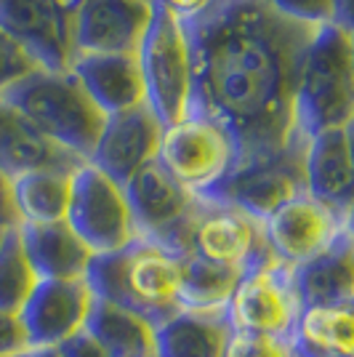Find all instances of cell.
<instances>
[{
	"label": "cell",
	"instance_id": "cell-1",
	"mask_svg": "<svg viewBox=\"0 0 354 357\" xmlns=\"http://www.w3.org/2000/svg\"><path fill=\"white\" fill-rule=\"evenodd\" d=\"M181 27L192 59L190 112L222 126L237 163L291 147L301 136L298 70L320 24L291 19L266 0H213Z\"/></svg>",
	"mask_w": 354,
	"mask_h": 357
},
{
	"label": "cell",
	"instance_id": "cell-2",
	"mask_svg": "<svg viewBox=\"0 0 354 357\" xmlns=\"http://www.w3.org/2000/svg\"><path fill=\"white\" fill-rule=\"evenodd\" d=\"M91 294L160 326L176 314L181 256L160 243L136 238L125 248L93 256L86 272Z\"/></svg>",
	"mask_w": 354,
	"mask_h": 357
},
{
	"label": "cell",
	"instance_id": "cell-3",
	"mask_svg": "<svg viewBox=\"0 0 354 357\" xmlns=\"http://www.w3.org/2000/svg\"><path fill=\"white\" fill-rule=\"evenodd\" d=\"M293 115L295 131L307 139L352 126L354 43L346 24L330 22L317 27L298 70Z\"/></svg>",
	"mask_w": 354,
	"mask_h": 357
},
{
	"label": "cell",
	"instance_id": "cell-4",
	"mask_svg": "<svg viewBox=\"0 0 354 357\" xmlns=\"http://www.w3.org/2000/svg\"><path fill=\"white\" fill-rule=\"evenodd\" d=\"M3 99L11 102L56 147L88 163L107 115L91 102L70 70L40 67L6 91Z\"/></svg>",
	"mask_w": 354,
	"mask_h": 357
},
{
	"label": "cell",
	"instance_id": "cell-5",
	"mask_svg": "<svg viewBox=\"0 0 354 357\" xmlns=\"http://www.w3.org/2000/svg\"><path fill=\"white\" fill-rule=\"evenodd\" d=\"M139 67L144 80V99L162 128L187 118L192 105L190 40L181 22L160 6H152V22L139 48Z\"/></svg>",
	"mask_w": 354,
	"mask_h": 357
},
{
	"label": "cell",
	"instance_id": "cell-6",
	"mask_svg": "<svg viewBox=\"0 0 354 357\" xmlns=\"http://www.w3.org/2000/svg\"><path fill=\"white\" fill-rule=\"evenodd\" d=\"M176 253L232 267L237 272H248L277 259L269 248L264 222L208 197H197V208L178 238Z\"/></svg>",
	"mask_w": 354,
	"mask_h": 357
},
{
	"label": "cell",
	"instance_id": "cell-7",
	"mask_svg": "<svg viewBox=\"0 0 354 357\" xmlns=\"http://www.w3.org/2000/svg\"><path fill=\"white\" fill-rule=\"evenodd\" d=\"M307 142H309L307 136H298L291 147H285L277 155L235 163V168L210 192L197 195V197L226 203L264 222L266 216H272L288 200L307 192V184H304Z\"/></svg>",
	"mask_w": 354,
	"mask_h": 357
},
{
	"label": "cell",
	"instance_id": "cell-8",
	"mask_svg": "<svg viewBox=\"0 0 354 357\" xmlns=\"http://www.w3.org/2000/svg\"><path fill=\"white\" fill-rule=\"evenodd\" d=\"M160 165L192 195L210 192L237 163L229 134L206 115L190 112L184 120L162 128Z\"/></svg>",
	"mask_w": 354,
	"mask_h": 357
},
{
	"label": "cell",
	"instance_id": "cell-9",
	"mask_svg": "<svg viewBox=\"0 0 354 357\" xmlns=\"http://www.w3.org/2000/svg\"><path fill=\"white\" fill-rule=\"evenodd\" d=\"M64 222L72 227V232L88 245L93 256L120 251L136 240L125 190L91 163L77 165L72 171Z\"/></svg>",
	"mask_w": 354,
	"mask_h": 357
},
{
	"label": "cell",
	"instance_id": "cell-10",
	"mask_svg": "<svg viewBox=\"0 0 354 357\" xmlns=\"http://www.w3.org/2000/svg\"><path fill=\"white\" fill-rule=\"evenodd\" d=\"M224 312L232 331L288 342L301 312L291 285V264L272 259L261 267L243 272Z\"/></svg>",
	"mask_w": 354,
	"mask_h": 357
},
{
	"label": "cell",
	"instance_id": "cell-11",
	"mask_svg": "<svg viewBox=\"0 0 354 357\" xmlns=\"http://www.w3.org/2000/svg\"><path fill=\"white\" fill-rule=\"evenodd\" d=\"M136 238L160 243L176 253L178 238L197 208V195L181 187L160 160H152L125 181Z\"/></svg>",
	"mask_w": 354,
	"mask_h": 357
},
{
	"label": "cell",
	"instance_id": "cell-12",
	"mask_svg": "<svg viewBox=\"0 0 354 357\" xmlns=\"http://www.w3.org/2000/svg\"><path fill=\"white\" fill-rule=\"evenodd\" d=\"M160 142L162 123L144 102L133 109L104 118L102 134L96 139L88 163L99 168L104 176L118 181L120 187H125L133 174L157 160Z\"/></svg>",
	"mask_w": 354,
	"mask_h": 357
},
{
	"label": "cell",
	"instance_id": "cell-13",
	"mask_svg": "<svg viewBox=\"0 0 354 357\" xmlns=\"http://www.w3.org/2000/svg\"><path fill=\"white\" fill-rule=\"evenodd\" d=\"M152 22V6L136 0H83L72 22L75 54L139 56Z\"/></svg>",
	"mask_w": 354,
	"mask_h": 357
},
{
	"label": "cell",
	"instance_id": "cell-14",
	"mask_svg": "<svg viewBox=\"0 0 354 357\" xmlns=\"http://www.w3.org/2000/svg\"><path fill=\"white\" fill-rule=\"evenodd\" d=\"M346 227H352V219L339 216L336 211H330L307 192L288 200L264 219L269 248L291 267L320 253Z\"/></svg>",
	"mask_w": 354,
	"mask_h": 357
},
{
	"label": "cell",
	"instance_id": "cell-15",
	"mask_svg": "<svg viewBox=\"0 0 354 357\" xmlns=\"http://www.w3.org/2000/svg\"><path fill=\"white\" fill-rule=\"evenodd\" d=\"M93 294L80 280H40L19 312L27 347H59L86 328Z\"/></svg>",
	"mask_w": 354,
	"mask_h": 357
},
{
	"label": "cell",
	"instance_id": "cell-16",
	"mask_svg": "<svg viewBox=\"0 0 354 357\" xmlns=\"http://www.w3.org/2000/svg\"><path fill=\"white\" fill-rule=\"evenodd\" d=\"M0 30L45 70H70L72 27L54 0H0Z\"/></svg>",
	"mask_w": 354,
	"mask_h": 357
},
{
	"label": "cell",
	"instance_id": "cell-17",
	"mask_svg": "<svg viewBox=\"0 0 354 357\" xmlns=\"http://www.w3.org/2000/svg\"><path fill=\"white\" fill-rule=\"evenodd\" d=\"M304 184L307 195L352 219L354 160H352V126L328 128L309 136L304 149Z\"/></svg>",
	"mask_w": 354,
	"mask_h": 357
},
{
	"label": "cell",
	"instance_id": "cell-18",
	"mask_svg": "<svg viewBox=\"0 0 354 357\" xmlns=\"http://www.w3.org/2000/svg\"><path fill=\"white\" fill-rule=\"evenodd\" d=\"M298 310L309 307H352L354 304V243L352 227L339 232L311 259L291 267Z\"/></svg>",
	"mask_w": 354,
	"mask_h": 357
},
{
	"label": "cell",
	"instance_id": "cell-19",
	"mask_svg": "<svg viewBox=\"0 0 354 357\" xmlns=\"http://www.w3.org/2000/svg\"><path fill=\"white\" fill-rule=\"evenodd\" d=\"M70 73L104 115L144 105V80L139 56L128 54H75Z\"/></svg>",
	"mask_w": 354,
	"mask_h": 357
},
{
	"label": "cell",
	"instance_id": "cell-20",
	"mask_svg": "<svg viewBox=\"0 0 354 357\" xmlns=\"http://www.w3.org/2000/svg\"><path fill=\"white\" fill-rule=\"evenodd\" d=\"M80 158L45 139L11 102L0 96V171L8 178L30 171H75Z\"/></svg>",
	"mask_w": 354,
	"mask_h": 357
},
{
	"label": "cell",
	"instance_id": "cell-21",
	"mask_svg": "<svg viewBox=\"0 0 354 357\" xmlns=\"http://www.w3.org/2000/svg\"><path fill=\"white\" fill-rule=\"evenodd\" d=\"M19 238L32 269L40 280H80L86 278L93 253L67 222L19 224Z\"/></svg>",
	"mask_w": 354,
	"mask_h": 357
},
{
	"label": "cell",
	"instance_id": "cell-22",
	"mask_svg": "<svg viewBox=\"0 0 354 357\" xmlns=\"http://www.w3.org/2000/svg\"><path fill=\"white\" fill-rule=\"evenodd\" d=\"M229 336L226 312L178 310L155 326V357H224Z\"/></svg>",
	"mask_w": 354,
	"mask_h": 357
},
{
	"label": "cell",
	"instance_id": "cell-23",
	"mask_svg": "<svg viewBox=\"0 0 354 357\" xmlns=\"http://www.w3.org/2000/svg\"><path fill=\"white\" fill-rule=\"evenodd\" d=\"M288 347L293 357H352L354 304L301 310L291 331Z\"/></svg>",
	"mask_w": 354,
	"mask_h": 357
},
{
	"label": "cell",
	"instance_id": "cell-24",
	"mask_svg": "<svg viewBox=\"0 0 354 357\" xmlns=\"http://www.w3.org/2000/svg\"><path fill=\"white\" fill-rule=\"evenodd\" d=\"M86 331L109 357H155V326L112 301L93 296Z\"/></svg>",
	"mask_w": 354,
	"mask_h": 357
},
{
	"label": "cell",
	"instance_id": "cell-25",
	"mask_svg": "<svg viewBox=\"0 0 354 357\" xmlns=\"http://www.w3.org/2000/svg\"><path fill=\"white\" fill-rule=\"evenodd\" d=\"M72 171H30L11 178L19 224H51L67 219Z\"/></svg>",
	"mask_w": 354,
	"mask_h": 357
},
{
	"label": "cell",
	"instance_id": "cell-26",
	"mask_svg": "<svg viewBox=\"0 0 354 357\" xmlns=\"http://www.w3.org/2000/svg\"><path fill=\"white\" fill-rule=\"evenodd\" d=\"M240 278L243 272L232 267H222L194 256H181L178 307L194 312H224Z\"/></svg>",
	"mask_w": 354,
	"mask_h": 357
},
{
	"label": "cell",
	"instance_id": "cell-27",
	"mask_svg": "<svg viewBox=\"0 0 354 357\" xmlns=\"http://www.w3.org/2000/svg\"><path fill=\"white\" fill-rule=\"evenodd\" d=\"M40 278L35 275L30 259L24 253L19 227H11L0 238V312L19 314L27 304Z\"/></svg>",
	"mask_w": 354,
	"mask_h": 357
},
{
	"label": "cell",
	"instance_id": "cell-28",
	"mask_svg": "<svg viewBox=\"0 0 354 357\" xmlns=\"http://www.w3.org/2000/svg\"><path fill=\"white\" fill-rule=\"evenodd\" d=\"M291 19L307 22V24H330L339 22L349 27V19L344 16L346 0H266Z\"/></svg>",
	"mask_w": 354,
	"mask_h": 357
},
{
	"label": "cell",
	"instance_id": "cell-29",
	"mask_svg": "<svg viewBox=\"0 0 354 357\" xmlns=\"http://www.w3.org/2000/svg\"><path fill=\"white\" fill-rule=\"evenodd\" d=\"M35 70H40V64L32 59L30 51L16 43L8 32L0 30V96Z\"/></svg>",
	"mask_w": 354,
	"mask_h": 357
},
{
	"label": "cell",
	"instance_id": "cell-30",
	"mask_svg": "<svg viewBox=\"0 0 354 357\" xmlns=\"http://www.w3.org/2000/svg\"><path fill=\"white\" fill-rule=\"evenodd\" d=\"M224 357H293V355H291L288 342H282V339L261 336V333L232 331Z\"/></svg>",
	"mask_w": 354,
	"mask_h": 357
},
{
	"label": "cell",
	"instance_id": "cell-31",
	"mask_svg": "<svg viewBox=\"0 0 354 357\" xmlns=\"http://www.w3.org/2000/svg\"><path fill=\"white\" fill-rule=\"evenodd\" d=\"M27 349V336L19 314L0 312V355H22Z\"/></svg>",
	"mask_w": 354,
	"mask_h": 357
},
{
	"label": "cell",
	"instance_id": "cell-32",
	"mask_svg": "<svg viewBox=\"0 0 354 357\" xmlns=\"http://www.w3.org/2000/svg\"><path fill=\"white\" fill-rule=\"evenodd\" d=\"M56 349H59L61 357H109L102 349V344L96 342L86 328L77 331V333H72L70 339H64Z\"/></svg>",
	"mask_w": 354,
	"mask_h": 357
},
{
	"label": "cell",
	"instance_id": "cell-33",
	"mask_svg": "<svg viewBox=\"0 0 354 357\" xmlns=\"http://www.w3.org/2000/svg\"><path fill=\"white\" fill-rule=\"evenodd\" d=\"M210 3H213V0H155L152 6H160V8H165L171 16H176L178 22H187V19H192V16L203 14Z\"/></svg>",
	"mask_w": 354,
	"mask_h": 357
},
{
	"label": "cell",
	"instance_id": "cell-34",
	"mask_svg": "<svg viewBox=\"0 0 354 357\" xmlns=\"http://www.w3.org/2000/svg\"><path fill=\"white\" fill-rule=\"evenodd\" d=\"M19 227V216L14 208V190H11V178L0 171V229H11Z\"/></svg>",
	"mask_w": 354,
	"mask_h": 357
},
{
	"label": "cell",
	"instance_id": "cell-35",
	"mask_svg": "<svg viewBox=\"0 0 354 357\" xmlns=\"http://www.w3.org/2000/svg\"><path fill=\"white\" fill-rule=\"evenodd\" d=\"M56 3V8L61 11V16L70 22V27H72V22H75V14H77V8H80V3L83 0H54Z\"/></svg>",
	"mask_w": 354,
	"mask_h": 357
},
{
	"label": "cell",
	"instance_id": "cell-36",
	"mask_svg": "<svg viewBox=\"0 0 354 357\" xmlns=\"http://www.w3.org/2000/svg\"><path fill=\"white\" fill-rule=\"evenodd\" d=\"M16 357H61L56 347H27L22 355Z\"/></svg>",
	"mask_w": 354,
	"mask_h": 357
},
{
	"label": "cell",
	"instance_id": "cell-37",
	"mask_svg": "<svg viewBox=\"0 0 354 357\" xmlns=\"http://www.w3.org/2000/svg\"><path fill=\"white\" fill-rule=\"evenodd\" d=\"M136 3H147V6H152V3H155V0H136Z\"/></svg>",
	"mask_w": 354,
	"mask_h": 357
},
{
	"label": "cell",
	"instance_id": "cell-38",
	"mask_svg": "<svg viewBox=\"0 0 354 357\" xmlns=\"http://www.w3.org/2000/svg\"><path fill=\"white\" fill-rule=\"evenodd\" d=\"M0 357H16V355H0Z\"/></svg>",
	"mask_w": 354,
	"mask_h": 357
},
{
	"label": "cell",
	"instance_id": "cell-39",
	"mask_svg": "<svg viewBox=\"0 0 354 357\" xmlns=\"http://www.w3.org/2000/svg\"><path fill=\"white\" fill-rule=\"evenodd\" d=\"M3 232H6V229H0V238H3Z\"/></svg>",
	"mask_w": 354,
	"mask_h": 357
}]
</instances>
